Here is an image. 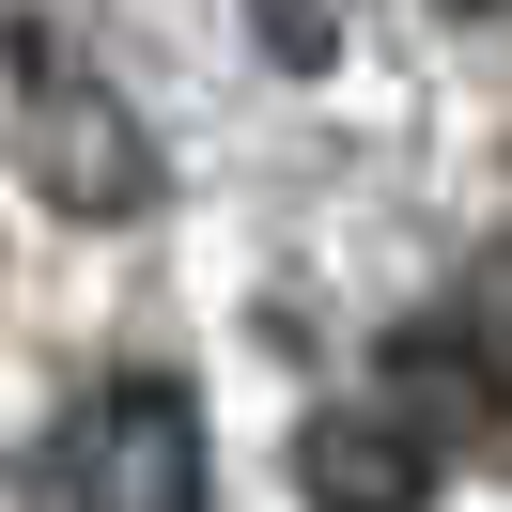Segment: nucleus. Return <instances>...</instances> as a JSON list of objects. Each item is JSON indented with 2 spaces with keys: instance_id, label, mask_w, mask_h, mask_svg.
I'll use <instances>...</instances> for the list:
<instances>
[{
  "instance_id": "1",
  "label": "nucleus",
  "mask_w": 512,
  "mask_h": 512,
  "mask_svg": "<svg viewBox=\"0 0 512 512\" xmlns=\"http://www.w3.org/2000/svg\"><path fill=\"white\" fill-rule=\"evenodd\" d=\"M78 512H202V404L171 373L94 388V419H78Z\"/></svg>"
},
{
  "instance_id": "2",
  "label": "nucleus",
  "mask_w": 512,
  "mask_h": 512,
  "mask_svg": "<svg viewBox=\"0 0 512 512\" xmlns=\"http://www.w3.org/2000/svg\"><path fill=\"white\" fill-rule=\"evenodd\" d=\"M32 187L63 202V218H140V202H156V156H140V125L94 78H47L32 94Z\"/></svg>"
},
{
  "instance_id": "3",
  "label": "nucleus",
  "mask_w": 512,
  "mask_h": 512,
  "mask_svg": "<svg viewBox=\"0 0 512 512\" xmlns=\"http://www.w3.org/2000/svg\"><path fill=\"white\" fill-rule=\"evenodd\" d=\"M295 481H311V512H419L435 497V435L404 404H326L295 435Z\"/></svg>"
},
{
  "instance_id": "4",
  "label": "nucleus",
  "mask_w": 512,
  "mask_h": 512,
  "mask_svg": "<svg viewBox=\"0 0 512 512\" xmlns=\"http://www.w3.org/2000/svg\"><path fill=\"white\" fill-rule=\"evenodd\" d=\"M264 16V47H280V63H326V0H249Z\"/></svg>"
}]
</instances>
